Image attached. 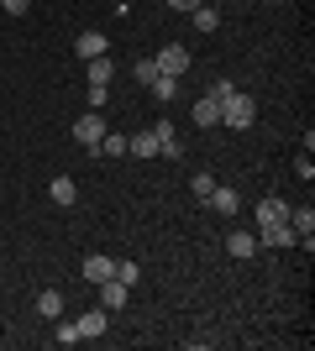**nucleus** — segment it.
Segmentation results:
<instances>
[{
  "label": "nucleus",
  "instance_id": "obj_7",
  "mask_svg": "<svg viewBox=\"0 0 315 351\" xmlns=\"http://www.w3.org/2000/svg\"><path fill=\"white\" fill-rule=\"evenodd\" d=\"M74 53L90 63V58H100V53H110V43H105L100 32H79V37H74Z\"/></svg>",
  "mask_w": 315,
  "mask_h": 351
},
{
  "label": "nucleus",
  "instance_id": "obj_6",
  "mask_svg": "<svg viewBox=\"0 0 315 351\" xmlns=\"http://www.w3.org/2000/svg\"><path fill=\"white\" fill-rule=\"evenodd\" d=\"M226 252H231V257H237V263H247V257H257V231H231L226 236Z\"/></svg>",
  "mask_w": 315,
  "mask_h": 351
},
{
  "label": "nucleus",
  "instance_id": "obj_3",
  "mask_svg": "<svg viewBox=\"0 0 315 351\" xmlns=\"http://www.w3.org/2000/svg\"><path fill=\"white\" fill-rule=\"evenodd\" d=\"M95 293H100V309H110V315H116V309H126V299H132V289H126L116 273H110L105 283H95Z\"/></svg>",
  "mask_w": 315,
  "mask_h": 351
},
{
  "label": "nucleus",
  "instance_id": "obj_10",
  "mask_svg": "<svg viewBox=\"0 0 315 351\" xmlns=\"http://www.w3.org/2000/svg\"><path fill=\"white\" fill-rule=\"evenodd\" d=\"M47 194H53V205H63V210H69V205L79 199V184H74L69 173H58L53 184H47Z\"/></svg>",
  "mask_w": 315,
  "mask_h": 351
},
{
  "label": "nucleus",
  "instance_id": "obj_13",
  "mask_svg": "<svg viewBox=\"0 0 315 351\" xmlns=\"http://www.w3.org/2000/svg\"><path fill=\"white\" fill-rule=\"evenodd\" d=\"M205 205H210V210H221V215H237V189H231V184H215Z\"/></svg>",
  "mask_w": 315,
  "mask_h": 351
},
{
  "label": "nucleus",
  "instance_id": "obj_8",
  "mask_svg": "<svg viewBox=\"0 0 315 351\" xmlns=\"http://www.w3.org/2000/svg\"><path fill=\"white\" fill-rule=\"evenodd\" d=\"M79 273H84V278H90V283H105V278H110V273H116V263H110L105 252H90V257H84V267H79Z\"/></svg>",
  "mask_w": 315,
  "mask_h": 351
},
{
  "label": "nucleus",
  "instance_id": "obj_5",
  "mask_svg": "<svg viewBox=\"0 0 315 351\" xmlns=\"http://www.w3.org/2000/svg\"><path fill=\"white\" fill-rule=\"evenodd\" d=\"M257 247H300V236L289 231V220H279V226H257Z\"/></svg>",
  "mask_w": 315,
  "mask_h": 351
},
{
  "label": "nucleus",
  "instance_id": "obj_23",
  "mask_svg": "<svg viewBox=\"0 0 315 351\" xmlns=\"http://www.w3.org/2000/svg\"><path fill=\"white\" fill-rule=\"evenodd\" d=\"M210 189H215V178H210V173H195V178H189V194H195L200 205L210 199Z\"/></svg>",
  "mask_w": 315,
  "mask_h": 351
},
{
  "label": "nucleus",
  "instance_id": "obj_17",
  "mask_svg": "<svg viewBox=\"0 0 315 351\" xmlns=\"http://www.w3.org/2000/svg\"><path fill=\"white\" fill-rule=\"evenodd\" d=\"M289 231L300 236V241H305V236H315V210H294V205H289Z\"/></svg>",
  "mask_w": 315,
  "mask_h": 351
},
{
  "label": "nucleus",
  "instance_id": "obj_18",
  "mask_svg": "<svg viewBox=\"0 0 315 351\" xmlns=\"http://www.w3.org/2000/svg\"><path fill=\"white\" fill-rule=\"evenodd\" d=\"M189 21H195V32H215V27H221V11H215V5H195Z\"/></svg>",
  "mask_w": 315,
  "mask_h": 351
},
{
  "label": "nucleus",
  "instance_id": "obj_1",
  "mask_svg": "<svg viewBox=\"0 0 315 351\" xmlns=\"http://www.w3.org/2000/svg\"><path fill=\"white\" fill-rule=\"evenodd\" d=\"M257 121V100L253 95H231V100H221V126H231V132H247V126H253Z\"/></svg>",
  "mask_w": 315,
  "mask_h": 351
},
{
  "label": "nucleus",
  "instance_id": "obj_4",
  "mask_svg": "<svg viewBox=\"0 0 315 351\" xmlns=\"http://www.w3.org/2000/svg\"><path fill=\"white\" fill-rule=\"evenodd\" d=\"M152 63H158V73H168V79H179V73L189 69V47L168 43V47H163V53H158V58H152Z\"/></svg>",
  "mask_w": 315,
  "mask_h": 351
},
{
  "label": "nucleus",
  "instance_id": "obj_11",
  "mask_svg": "<svg viewBox=\"0 0 315 351\" xmlns=\"http://www.w3.org/2000/svg\"><path fill=\"white\" fill-rule=\"evenodd\" d=\"M152 136H158V152H163V158H179L184 147H179V136H174V126H168V121H152Z\"/></svg>",
  "mask_w": 315,
  "mask_h": 351
},
{
  "label": "nucleus",
  "instance_id": "obj_26",
  "mask_svg": "<svg viewBox=\"0 0 315 351\" xmlns=\"http://www.w3.org/2000/svg\"><path fill=\"white\" fill-rule=\"evenodd\" d=\"M231 95H237V84H231V79H215V84H210V100H231Z\"/></svg>",
  "mask_w": 315,
  "mask_h": 351
},
{
  "label": "nucleus",
  "instance_id": "obj_2",
  "mask_svg": "<svg viewBox=\"0 0 315 351\" xmlns=\"http://www.w3.org/2000/svg\"><path fill=\"white\" fill-rule=\"evenodd\" d=\"M69 132H74V142H79V147H100V136H105L100 110H84V116H79L74 126H69Z\"/></svg>",
  "mask_w": 315,
  "mask_h": 351
},
{
  "label": "nucleus",
  "instance_id": "obj_12",
  "mask_svg": "<svg viewBox=\"0 0 315 351\" xmlns=\"http://www.w3.org/2000/svg\"><path fill=\"white\" fill-rule=\"evenodd\" d=\"M105 320H110V309H84V315H79V336H105Z\"/></svg>",
  "mask_w": 315,
  "mask_h": 351
},
{
  "label": "nucleus",
  "instance_id": "obj_20",
  "mask_svg": "<svg viewBox=\"0 0 315 351\" xmlns=\"http://www.w3.org/2000/svg\"><path fill=\"white\" fill-rule=\"evenodd\" d=\"M174 95H179V79H168V73H158V79H152V100H174Z\"/></svg>",
  "mask_w": 315,
  "mask_h": 351
},
{
  "label": "nucleus",
  "instance_id": "obj_14",
  "mask_svg": "<svg viewBox=\"0 0 315 351\" xmlns=\"http://www.w3.org/2000/svg\"><path fill=\"white\" fill-rule=\"evenodd\" d=\"M110 79H116V63H110V53L90 58V73H84V84H110Z\"/></svg>",
  "mask_w": 315,
  "mask_h": 351
},
{
  "label": "nucleus",
  "instance_id": "obj_27",
  "mask_svg": "<svg viewBox=\"0 0 315 351\" xmlns=\"http://www.w3.org/2000/svg\"><path fill=\"white\" fill-rule=\"evenodd\" d=\"M84 89H90V110H100V105H105V95H110L105 84H84Z\"/></svg>",
  "mask_w": 315,
  "mask_h": 351
},
{
  "label": "nucleus",
  "instance_id": "obj_28",
  "mask_svg": "<svg viewBox=\"0 0 315 351\" xmlns=\"http://www.w3.org/2000/svg\"><path fill=\"white\" fill-rule=\"evenodd\" d=\"M27 5H32V0H0V11H5V16H27Z\"/></svg>",
  "mask_w": 315,
  "mask_h": 351
},
{
  "label": "nucleus",
  "instance_id": "obj_19",
  "mask_svg": "<svg viewBox=\"0 0 315 351\" xmlns=\"http://www.w3.org/2000/svg\"><path fill=\"white\" fill-rule=\"evenodd\" d=\"M37 315H47V320H58V315H63V293H58V289L37 293Z\"/></svg>",
  "mask_w": 315,
  "mask_h": 351
},
{
  "label": "nucleus",
  "instance_id": "obj_25",
  "mask_svg": "<svg viewBox=\"0 0 315 351\" xmlns=\"http://www.w3.org/2000/svg\"><path fill=\"white\" fill-rule=\"evenodd\" d=\"M116 278L126 283V289H137V278H142V273H137V263H116Z\"/></svg>",
  "mask_w": 315,
  "mask_h": 351
},
{
  "label": "nucleus",
  "instance_id": "obj_9",
  "mask_svg": "<svg viewBox=\"0 0 315 351\" xmlns=\"http://www.w3.org/2000/svg\"><path fill=\"white\" fill-rule=\"evenodd\" d=\"M279 220H289V199H279V194H268V199L257 205V226H279Z\"/></svg>",
  "mask_w": 315,
  "mask_h": 351
},
{
  "label": "nucleus",
  "instance_id": "obj_21",
  "mask_svg": "<svg viewBox=\"0 0 315 351\" xmlns=\"http://www.w3.org/2000/svg\"><path fill=\"white\" fill-rule=\"evenodd\" d=\"M53 336H58V346H74V341H84V336H79V320H63V315H58V330H53Z\"/></svg>",
  "mask_w": 315,
  "mask_h": 351
},
{
  "label": "nucleus",
  "instance_id": "obj_15",
  "mask_svg": "<svg viewBox=\"0 0 315 351\" xmlns=\"http://www.w3.org/2000/svg\"><path fill=\"white\" fill-rule=\"evenodd\" d=\"M126 152H137V158H158V136H152V126H148V132H137V136H126Z\"/></svg>",
  "mask_w": 315,
  "mask_h": 351
},
{
  "label": "nucleus",
  "instance_id": "obj_22",
  "mask_svg": "<svg viewBox=\"0 0 315 351\" xmlns=\"http://www.w3.org/2000/svg\"><path fill=\"white\" fill-rule=\"evenodd\" d=\"M100 152H105V158H126V136L105 132V136H100Z\"/></svg>",
  "mask_w": 315,
  "mask_h": 351
},
{
  "label": "nucleus",
  "instance_id": "obj_16",
  "mask_svg": "<svg viewBox=\"0 0 315 351\" xmlns=\"http://www.w3.org/2000/svg\"><path fill=\"white\" fill-rule=\"evenodd\" d=\"M195 126H221V100H195Z\"/></svg>",
  "mask_w": 315,
  "mask_h": 351
},
{
  "label": "nucleus",
  "instance_id": "obj_29",
  "mask_svg": "<svg viewBox=\"0 0 315 351\" xmlns=\"http://www.w3.org/2000/svg\"><path fill=\"white\" fill-rule=\"evenodd\" d=\"M168 5H174V11H184V16H189V11H195V5H205V0H168Z\"/></svg>",
  "mask_w": 315,
  "mask_h": 351
},
{
  "label": "nucleus",
  "instance_id": "obj_24",
  "mask_svg": "<svg viewBox=\"0 0 315 351\" xmlns=\"http://www.w3.org/2000/svg\"><path fill=\"white\" fill-rule=\"evenodd\" d=\"M137 79H142V84H152V79H158V63H152V58H137Z\"/></svg>",
  "mask_w": 315,
  "mask_h": 351
}]
</instances>
